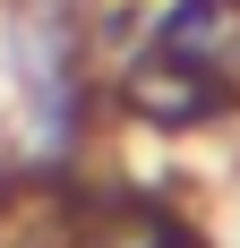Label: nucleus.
<instances>
[{
	"label": "nucleus",
	"mask_w": 240,
	"mask_h": 248,
	"mask_svg": "<svg viewBox=\"0 0 240 248\" xmlns=\"http://www.w3.org/2000/svg\"><path fill=\"white\" fill-rule=\"evenodd\" d=\"M86 248H206V240H197L171 205H154V197H120V205H103V214H95Z\"/></svg>",
	"instance_id": "obj_2"
},
{
	"label": "nucleus",
	"mask_w": 240,
	"mask_h": 248,
	"mask_svg": "<svg viewBox=\"0 0 240 248\" xmlns=\"http://www.w3.org/2000/svg\"><path fill=\"white\" fill-rule=\"evenodd\" d=\"M120 111L146 128H206V120H232V94H223V77L206 60L146 43L120 60Z\"/></svg>",
	"instance_id": "obj_1"
}]
</instances>
